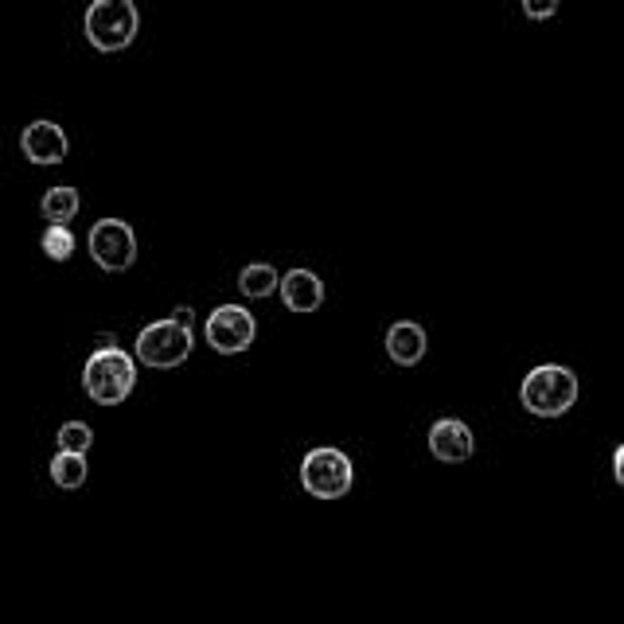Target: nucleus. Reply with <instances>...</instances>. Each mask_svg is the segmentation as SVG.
<instances>
[{"mask_svg": "<svg viewBox=\"0 0 624 624\" xmlns=\"http://www.w3.org/2000/svg\"><path fill=\"white\" fill-rule=\"evenodd\" d=\"M137 28L140 16L133 0H94L83 16V32L90 39V47L94 51H106V56L125 51L137 39Z\"/></svg>", "mask_w": 624, "mask_h": 624, "instance_id": "3", "label": "nucleus"}, {"mask_svg": "<svg viewBox=\"0 0 624 624\" xmlns=\"http://www.w3.org/2000/svg\"><path fill=\"white\" fill-rule=\"evenodd\" d=\"M20 149L32 164H59L66 157V133L56 122H32L28 130L20 133Z\"/></svg>", "mask_w": 624, "mask_h": 624, "instance_id": "9", "label": "nucleus"}, {"mask_svg": "<svg viewBox=\"0 0 624 624\" xmlns=\"http://www.w3.org/2000/svg\"><path fill=\"white\" fill-rule=\"evenodd\" d=\"M86 238H90V258L98 261V270L125 273L137 261V234L125 219H98Z\"/></svg>", "mask_w": 624, "mask_h": 624, "instance_id": "6", "label": "nucleus"}, {"mask_svg": "<svg viewBox=\"0 0 624 624\" xmlns=\"http://www.w3.org/2000/svg\"><path fill=\"white\" fill-rule=\"evenodd\" d=\"M426 347H429L426 328H421L418 320H399V325H391V332H387V355H391L399 367L421 364Z\"/></svg>", "mask_w": 624, "mask_h": 624, "instance_id": "11", "label": "nucleus"}, {"mask_svg": "<svg viewBox=\"0 0 624 624\" xmlns=\"http://www.w3.org/2000/svg\"><path fill=\"white\" fill-rule=\"evenodd\" d=\"M301 485H305L308 495H317V500H340V495H347L355 485L352 457L328 445L313 449V453L301 461Z\"/></svg>", "mask_w": 624, "mask_h": 624, "instance_id": "4", "label": "nucleus"}, {"mask_svg": "<svg viewBox=\"0 0 624 624\" xmlns=\"http://www.w3.org/2000/svg\"><path fill=\"white\" fill-rule=\"evenodd\" d=\"M429 453L441 461V465H465L476 453V438L473 429L461 418H441L429 429Z\"/></svg>", "mask_w": 624, "mask_h": 624, "instance_id": "8", "label": "nucleus"}, {"mask_svg": "<svg viewBox=\"0 0 624 624\" xmlns=\"http://www.w3.org/2000/svg\"><path fill=\"white\" fill-rule=\"evenodd\" d=\"M137 387V364L133 355L122 352L118 344H102L86 359L83 367V391L90 394L98 406H118Z\"/></svg>", "mask_w": 624, "mask_h": 624, "instance_id": "1", "label": "nucleus"}, {"mask_svg": "<svg viewBox=\"0 0 624 624\" xmlns=\"http://www.w3.org/2000/svg\"><path fill=\"white\" fill-rule=\"evenodd\" d=\"M281 290V273L273 270L270 261H250L243 273H238V293L250 301H261V297H273Z\"/></svg>", "mask_w": 624, "mask_h": 624, "instance_id": "12", "label": "nucleus"}, {"mask_svg": "<svg viewBox=\"0 0 624 624\" xmlns=\"http://www.w3.org/2000/svg\"><path fill=\"white\" fill-rule=\"evenodd\" d=\"M192 328L180 325V320H152L149 328H140L137 335V359L145 367H157V371H168V367H180L192 355Z\"/></svg>", "mask_w": 624, "mask_h": 624, "instance_id": "5", "label": "nucleus"}, {"mask_svg": "<svg viewBox=\"0 0 624 624\" xmlns=\"http://www.w3.org/2000/svg\"><path fill=\"white\" fill-rule=\"evenodd\" d=\"M519 399L523 411L535 414V418H562L578 402V375L570 371V367L542 364L523 379Z\"/></svg>", "mask_w": 624, "mask_h": 624, "instance_id": "2", "label": "nucleus"}, {"mask_svg": "<svg viewBox=\"0 0 624 624\" xmlns=\"http://www.w3.org/2000/svg\"><path fill=\"white\" fill-rule=\"evenodd\" d=\"M204 332H207V344H211L219 355H238L254 344L258 325H254V317L243 305H219L211 317H207Z\"/></svg>", "mask_w": 624, "mask_h": 624, "instance_id": "7", "label": "nucleus"}, {"mask_svg": "<svg viewBox=\"0 0 624 624\" xmlns=\"http://www.w3.org/2000/svg\"><path fill=\"white\" fill-rule=\"evenodd\" d=\"M56 445L63 449V453H90L94 429L86 426V421H66V426H59Z\"/></svg>", "mask_w": 624, "mask_h": 624, "instance_id": "15", "label": "nucleus"}, {"mask_svg": "<svg viewBox=\"0 0 624 624\" xmlns=\"http://www.w3.org/2000/svg\"><path fill=\"white\" fill-rule=\"evenodd\" d=\"M39 207H44L47 223H63L66 227L78 215V192H75V187H51Z\"/></svg>", "mask_w": 624, "mask_h": 624, "instance_id": "14", "label": "nucleus"}, {"mask_svg": "<svg viewBox=\"0 0 624 624\" xmlns=\"http://www.w3.org/2000/svg\"><path fill=\"white\" fill-rule=\"evenodd\" d=\"M281 305L290 313H317L325 305V281L313 270H290L281 278Z\"/></svg>", "mask_w": 624, "mask_h": 624, "instance_id": "10", "label": "nucleus"}, {"mask_svg": "<svg viewBox=\"0 0 624 624\" xmlns=\"http://www.w3.org/2000/svg\"><path fill=\"white\" fill-rule=\"evenodd\" d=\"M562 0H523V12H527V20H550L554 12H559Z\"/></svg>", "mask_w": 624, "mask_h": 624, "instance_id": "17", "label": "nucleus"}, {"mask_svg": "<svg viewBox=\"0 0 624 624\" xmlns=\"http://www.w3.org/2000/svg\"><path fill=\"white\" fill-rule=\"evenodd\" d=\"M613 476H616V485L624 488V445H616V453H613Z\"/></svg>", "mask_w": 624, "mask_h": 624, "instance_id": "18", "label": "nucleus"}, {"mask_svg": "<svg viewBox=\"0 0 624 624\" xmlns=\"http://www.w3.org/2000/svg\"><path fill=\"white\" fill-rule=\"evenodd\" d=\"M86 453H63L59 449L56 457H51V480H56L63 492H75V488L86 485Z\"/></svg>", "mask_w": 624, "mask_h": 624, "instance_id": "13", "label": "nucleus"}, {"mask_svg": "<svg viewBox=\"0 0 624 624\" xmlns=\"http://www.w3.org/2000/svg\"><path fill=\"white\" fill-rule=\"evenodd\" d=\"M44 254L51 261H66L71 254H75V234L66 231L63 223H51L44 231Z\"/></svg>", "mask_w": 624, "mask_h": 624, "instance_id": "16", "label": "nucleus"}, {"mask_svg": "<svg viewBox=\"0 0 624 624\" xmlns=\"http://www.w3.org/2000/svg\"><path fill=\"white\" fill-rule=\"evenodd\" d=\"M172 320H180V325L192 328V308H176V313H172Z\"/></svg>", "mask_w": 624, "mask_h": 624, "instance_id": "19", "label": "nucleus"}]
</instances>
